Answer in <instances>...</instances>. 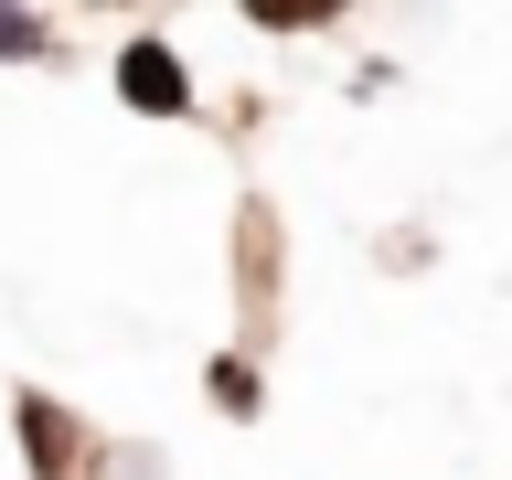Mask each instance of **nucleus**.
Returning <instances> with one entry per match:
<instances>
[{
	"mask_svg": "<svg viewBox=\"0 0 512 480\" xmlns=\"http://www.w3.org/2000/svg\"><path fill=\"white\" fill-rule=\"evenodd\" d=\"M0 54H43V22H11L0 11Z\"/></svg>",
	"mask_w": 512,
	"mask_h": 480,
	"instance_id": "nucleus-2",
	"label": "nucleus"
},
{
	"mask_svg": "<svg viewBox=\"0 0 512 480\" xmlns=\"http://www.w3.org/2000/svg\"><path fill=\"white\" fill-rule=\"evenodd\" d=\"M118 96L150 107V118H171V107H192V75H182L171 43H128V54H118Z\"/></svg>",
	"mask_w": 512,
	"mask_h": 480,
	"instance_id": "nucleus-1",
	"label": "nucleus"
}]
</instances>
